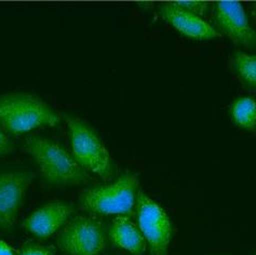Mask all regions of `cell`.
Instances as JSON below:
<instances>
[{
    "mask_svg": "<svg viewBox=\"0 0 256 255\" xmlns=\"http://www.w3.org/2000/svg\"><path fill=\"white\" fill-rule=\"evenodd\" d=\"M138 192V174L126 172L112 183L84 190L80 196V206L103 216L130 218L134 216Z\"/></svg>",
    "mask_w": 256,
    "mask_h": 255,
    "instance_id": "3",
    "label": "cell"
},
{
    "mask_svg": "<svg viewBox=\"0 0 256 255\" xmlns=\"http://www.w3.org/2000/svg\"><path fill=\"white\" fill-rule=\"evenodd\" d=\"M230 70L248 88L256 90V56L234 51L230 58Z\"/></svg>",
    "mask_w": 256,
    "mask_h": 255,
    "instance_id": "13",
    "label": "cell"
},
{
    "mask_svg": "<svg viewBox=\"0 0 256 255\" xmlns=\"http://www.w3.org/2000/svg\"><path fill=\"white\" fill-rule=\"evenodd\" d=\"M58 244L68 255H100L106 244L104 227L96 218L76 216L60 234Z\"/></svg>",
    "mask_w": 256,
    "mask_h": 255,
    "instance_id": "6",
    "label": "cell"
},
{
    "mask_svg": "<svg viewBox=\"0 0 256 255\" xmlns=\"http://www.w3.org/2000/svg\"><path fill=\"white\" fill-rule=\"evenodd\" d=\"M180 8H184L199 16H206L211 4L206 2H175Z\"/></svg>",
    "mask_w": 256,
    "mask_h": 255,
    "instance_id": "15",
    "label": "cell"
},
{
    "mask_svg": "<svg viewBox=\"0 0 256 255\" xmlns=\"http://www.w3.org/2000/svg\"><path fill=\"white\" fill-rule=\"evenodd\" d=\"M214 22L220 34L234 44L256 49V30L251 28L244 6L238 2H220L214 4Z\"/></svg>",
    "mask_w": 256,
    "mask_h": 255,
    "instance_id": "7",
    "label": "cell"
},
{
    "mask_svg": "<svg viewBox=\"0 0 256 255\" xmlns=\"http://www.w3.org/2000/svg\"><path fill=\"white\" fill-rule=\"evenodd\" d=\"M0 255H16V252L8 244L0 240Z\"/></svg>",
    "mask_w": 256,
    "mask_h": 255,
    "instance_id": "17",
    "label": "cell"
},
{
    "mask_svg": "<svg viewBox=\"0 0 256 255\" xmlns=\"http://www.w3.org/2000/svg\"><path fill=\"white\" fill-rule=\"evenodd\" d=\"M252 16L254 18H256V2L252 6Z\"/></svg>",
    "mask_w": 256,
    "mask_h": 255,
    "instance_id": "18",
    "label": "cell"
},
{
    "mask_svg": "<svg viewBox=\"0 0 256 255\" xmlns=\"http://www.w3.org/2000/svg\"><path fill=\"white\" fill-rule=\"evenodd\" d=\"M34 178L32 172L0 173V228L9 230L14 225L26 190Z\"/></svg>",
    "mask_w": 256,
    "mask_h": 255,
    "instance_id": "8",
    "label": "cell"
},
{
    "mask_svg": "<svg viewBox=\"0 0 256 255\" xmlns=\"http://www.w3.org/2000/svg\"><path fill=\"white\" fill-rule=\"evenodd\" d=\"M138 226L150 246L152 255H166L173 228L170 218L156 201L138 190L136 204Z\"/></svg>",
    "mask_w": 256,
    "mask_h": 255,
    "instance_id": "5",
    "label": "cell"
},
{
    "mask_svg": "<svg viewBox=\"0 0 256 255\" xmlns=\"http://www.w3.org/2000/svg\"><path fill=\"white\" fill-rule=\"evenodd\" d=\"M159 13L166 22L173 26L185 37L204 40L220 36L218 30L212 28L201 16L184 8H180L175 2L160 4Z\"/></svg>",
    "mask_w": 256,
    "mask_h": 255,
    "instance_id": "9",
    "label": "cell"
},
{
    "mask_svg": "<svg viewBox=\"0 0 256 255\" xmlns=\"http://www.w3.org/2000/svg\"><path fill=\"white\" fill-rule=\"evenodd\" d=\"M25 150L36 161L46 183L53 186H74L90 180L88 172L58 143L42 136H30Z\"/></svg>",
    "mask_w": 256,
    "mask_h": 255,
    "instance_id": "1",
    "label": "cell"
},
{
    "mask_svg": "<svg viewBox=\"0 0 256 255\" xmlns=\"http://www.w3.org/2000/svg\"><path fill=\"white\" fill-rule=\"evenodd\" d=\"M72 212V204L64 201H52L25 218L21 227L40 239L49 238L66 223Z\"/></svg>",
    "mask_w": 256,
    "mask_h": 255,
    "instance_id": "10",
    "label": "cell"
},
{
    "mask_svg": "<svg viewBox=\"0 0 256 255\" xmlns=\"http://www.w3.org/2000/svg\"><path fill=\"white\" fill-rule=\"evenodd\" d=\"M60 117L38 96L14 92L0 96V124L6 132L20 136L44 126H56Z\"/></svg>",
    "mask_w": 256,
    "mask_h": 255,
    "instance_id": "2",
    "label": "cell"
},
{
    "mask_svg": "<svg viewBox=\"0 0 256 255\" xmlns=\"http://www.w3.org/2000/svg\"><path fill=\"white\" fill-rule=\"evenodd\" d=\"M56 251L53 246H46L34 242L25 244L20 255H54Z\"/></svg>",
    "mask_w": 256,
    "mask_h": 255,
    "instance_id": "14",
    "label": "cell"
},
{
    "mask_svg": "<svg viewBox=\"0 0 256 255\" xmlns=\"http://www.w3.org/2000/svg\"><path fill=\"white\" fill-rule=\"evenodd\" d=\"M229 116H230L232 122L242 129H255L256 100L248 96L237 98L229 107Z\"/></svg>",
    "mask_w": 256,
    "mask_h": 255,
    "instance_id": "12",
    "label": "cell"
},
{
    "mask_svg": "<svg viewBox=\"0 0 256 255\" xmlns=\"http://www.w3.org/2000/svg\"><path fill=\"white\" fill-rule=\"evenodd\" d=\"M64 119L70 129L72 158L86 171L110 182L114 178L116 169L108 150L96 130L80 118L64 115Z\"/></svg>",
    "mask_w": 256,
    "mask_h": 255,
    "instance_id": "4",
    "label": "cell"
},
{
    "mask_svg": "<svg viewBox=\"0 0 256 255\" xmlns=\"http://www.w3.org/2000/svg\"><path fill=\"white\" fill-rule=\"evenodd\" d=\"M110 239L112 244L133 255H143L146 251V240L138 226L128 216H117L110 227Z\"/></svg>",
    "mask_w": 256,
    "mask_h": 255,
    "instance_id": "11",
    "label": "cell"
},
{
    "mask_svg": "<svg viewBox=\"0 0 256 255\" xmlns=\"http://www.w3.org/2000/svg\"><path fill=\"white\" fill-rule=\"evenodd\" d=\"M13 150V143L6 133L0 129V157L6 156Z\"/></svg>",
    "mask_w": 256,
    "mask_h": 255,
    "instance_id": "16",
    "label": "cell"
}]
</instances>
